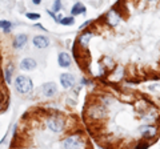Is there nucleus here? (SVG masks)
I'll return each mask as SVG.
<instances>
[{
    "label": "nucleus",
    "instance_id": "4",
    "mask_svg": "<svg viewBox=\"0 0 160 149\" xmlns=\"http://www.w3.org/2000/svg\"><path fill=\"white\" fill-rule=\"evenodd\" d=\"M60 83H62V85L66 89L72 88L75 85V77L69 73H63L62 76H60Z\"/></svg>",
    "mask_w": 160,
    "mask_h": 149
},
{
    "label": "nucleus",
    "instance_id": "22",
    "mask_svg": "<svg viewBox=\"0 0 160 149\" xmlns=\"http://www.w3.org/2000/svg\"><path fill=\"white\" fill-rule=\"evenodd\" d=\"M148 2H156V0H148Z\"/></svg>",
    "mask_w": 160,
    "mask_h": 149
},
{
    "label": "nucleus",
    "instance_id": "2",
    "mask_svg": "<svg viewBox=\"0 0 160 149\" xmlns=\"http://www.w3.org/2000/svg\"><path fill=\"white\" fill-rule=\"evenodd\" d=\"M64 149H83L84 141L80 136H69L63 142Z\"/></svg>",
    "mask_w": 160,
    "mask_h": 149
},
{
    "label": "nucleus",
    "instance_id": "16",
    "mask_svg": "<svg viewBox=\"0 0 160 149\" xmlns=\"http://www.w3.org/2000/svg\"><path fill=\"white\" fill-rule=\"evenodd\" d=\"M59 23L60 24H63V26H72V24L75 23V19L71 16V17H63V19H60L59 20Z\"/></svg>",
    "mask_w": 160,
    "mask_h": 149
},
{
    "label": "nucleus",
    "instance_id": "14",
    "mask_svg": "<svg viewBox=\"0 0 160 149\" xmlns=\"http://www.w3.org/2000/svg\"><path fill=\"white\" fill-rule=\"evenodd\" d=\"M12 71H13V65L12 64H8L6 67V71H4V80L6 83H11V77H12Z\"/></svg>",
    "mask_w": 160,
    "mask_h": 149
},
{
    "label": "nucleus",
    "instance_id": "17",
    "mask_svg": "<svg viewBox=\"0 0 160 149\" xmlns=\"http://www.w3.org/2000/svg\"><path fill=\"white\" fill-rule=\"evenodd\" d=\"M62 9V2L60 0H55L53 3V12H59Z\"/></svg>",
    "mask_w": 160,
    "mask_h": 149
},
{
    "label": "nucleus",
    "instance_id": "19",
    "mask_svg": "<svg viewBox=\"0 0 160 149\" xmlns=\"http://www.w3.org/2000/svg\"><path fill=\"white\" fill-rule=\"evenodd\" d=\"M148 147H149L148 142H142V144H139V145H136V148H135V149H147Z\"/></svg>",
    "mask_w": 160,
    "mask_h": 149
},
{
    "label": "nucleus",
    "instance_id": "18",
    "mask_svg": "<svg viewBox=\"0 0 160 149\" xmlns=\"http://www.w3.org/2000/svg\"><path fill=\"white\" fill-rule=\"evenodd\" d=\"M27 19H29V20H39L40 15L39 13H27Z\"/></svg>",
    "mask_w": 160,
    "mask_h": 149
},
{
    "label": "nucleus",
    "instance_id": "9",
    "mask_svg": "<svg viewBox=\"0 0 160 149\" xmlns=\"http://www.w3.org/2000/svg\"><path fill=\"white\" fill-rule=\"evenodd\" d=\"M58 61H59V65L63 67V68H67L71 65V56L66 52H62L59 53V57H58Z\"/></svg>",
    "mask_w": 160,
    "mask_h": 149
},
{
    "label": "nucleus",
    "instance_id": "8",
    "mask_svg": "<svg viewBox=\"0 0 160 149\" xmlns=\"http://www.w3.org/2000/svg\"><path fill=\"white\" fill-rule=\"evenodd\" d=\"M33 46L36 48H47L49 46V40L46 37V36H42V35H39V36H35L33 37Z\"/></svg>",
    "mask_w": 160,
    "mask_h": 149
},
{
    "label": "nucleus",
    "instance_id": "13",
    "mask_svg": "<svg viewBox=\"0 0 160 149\" xmlns=\"http://www.w3.org/2000/svg\"><path fill=\"white\" fill-rule=\"evenodd\" d=\"M84 12H86V7H84L82 3H76L71 8V13L72 15H80V13H84Z\"/></svg>",
    "mask_w": 160,
    "mask_h": 149
},
{
    "label": "nucleus",
    "instance_id": "5",
    "mask_svg": "<svg viewBox=\"0 0 160 149\" xmlns=\"http://www.w3.org/2000/svg\"><path fill=\"white\" fill-rule=\"evenodd\" d=\"M35 68H36V61L31 57L23 59L20 63V69H23V71H33Z\"/></svg>",
    "mask_w": 160,
    "mask_h": 149
},
{
    "label": "nucleus",
    "instance_id": "15",
    "mask_svg": "<svg viewBox=\"0 0 160 149\" xmlns=\"http://www.w3.org/2000/svg\"><path fill=\"white\" fill-rule=\"evenodd\" d=\"M0 28L4 31V33H9L12 28V23L8 20H0Z\"/></svg>",
    "mask_w": 160,
    "mask_h": 149
},
{
    "label": "nucleus",
    "instance_id": "21",
    "mask_svg": "<svg viewBox=\"0 0 160 149\" xmlns=\"http://www.w3.org/2000/svg\"><path fill=\"white\" fill-rule=\"evenodd\" d=\"M32 3L35 4V6H38V4L42 3V0H32Z\"/></svg>",
    "mask_w": 160,
    "mask_h": 149
},
{
    "label": "nucleus",
    "instance_id": "1",
    "mask_svg": "<svg viewBox=\"0 0 160 149\" xmlns=\"http://www.w3.org/2000/svg\"><path fill=\"white\" fill-rule=\"evenodd\" d=\"M15 87H16V91L22 95H28V93L32 92L33 89V84L32 80L28 76H18L16 81H15Z\"/></svg>",
    "mask_w": 160,
    "mask_h": 149
},
{
    "label": "nucleus",
    "instance_id": "12",
    "mask_svg": "<svg viewBox=\"0 0 160 149\" xmlns=\"http://www.w3.org/2000/svg\"><path fill=\"white\" fill-rule=\"evenodd\" d=\"M91 37H92V32L91 31H86L84 33H82V36H80V44H82L84 48H87L88 41L91 40Z\"/></svg>",
    "mask_w": 160,
    "mask_h": 149
},
{
    "label": "nucleus",
    "instance_id": "3",
    "mask_svg": "<svg viewBox=\"0 0 160 149\" xmlns=\"http://www.w3.org/2000/svg\"><path fill=\"white\" fill-rule=\"evenodd\" d=\"M47 127L51 129L52 132H62L64 128V120L60 117H49L47 120Z\"/></svg>",
    "mask_w": 160,
    "mask_h": 149
},
{
    "label": "nucleus",
    "instance_id": "6",
    "mask_svg": "<svg viewBox=\"0 0 160 149\" xmlns=\"http://www.w3.org/2000/svg\"><path fill=\"white\" fill-rule=\"evenodd\" d=\"M42 91H43V95L46 96V97H51V96H53L55 93H56V91H58L56 84H55V83H47V84H44Z\"/></svg>",
    "mask_w": 160,
    "mask_h": 149
},
{
    "label": "nucleus",
    "instance_id": "10",
    "mask_svg": "<svg viewBox=\"0 0 160 149\" xmlns=\"http://www.w3.org/2000/svg\"><path fill=\"white\" fill-rule=\"evenodd\" d=\"M140 133H142L144 137H153L156 135V128L151 127V125H144L140 128Z\"/></svg>",
    "mask_w": 160,
    "mask_h": 149
},
{
    "label": "nucleus",
    "instance_id": "20",
    "mask_svg": "<svg viewBox=\"0 0 160 149\" xmlns=\"http://www.w3.org/2000/svg\"><path fill=\"white\" fill-rule=\"evenodd\" d=\"M89 24H91V22H86V23H84L82 27H80V29H84V28H86L87 26H89Z\"/></svg>",
    "mask_w": 160,
    "mask_h": 149
},
{
    "label": "nucleus",
    "instance_id": "7",
    "mask_svg": "<svg viewBox=\"0 0 160 149\" xmlns=\"http://www.w3.org/2000/svg\"><path fill=\"white\" fill-rule=\"evenodd\" d=\"M28 41V37H27V35H24V33H20L16 37L13 39V48H16V49H20V48H23L24 46L27 44Z\"/></svg>",
    "mask_w": 160,
    "mask_h": 149
},
{
    "label": "nucleus",
    "instance_id": "11",
    "mask_svg": "<svg viewBox=\"0 0 160 149\" xmlns=\"http://www.w3.org/2000/svg\"><path fill=\"white\" fill-rule=\"evenodd\" d=\"M107 20H108V24L109 26H118V23L120 22V17L116 15V12L115 11H111V12H108L107 15Z\"/></svg>",
    "mask_w": 160,
    "mask_h": 149
}]
</instances>
